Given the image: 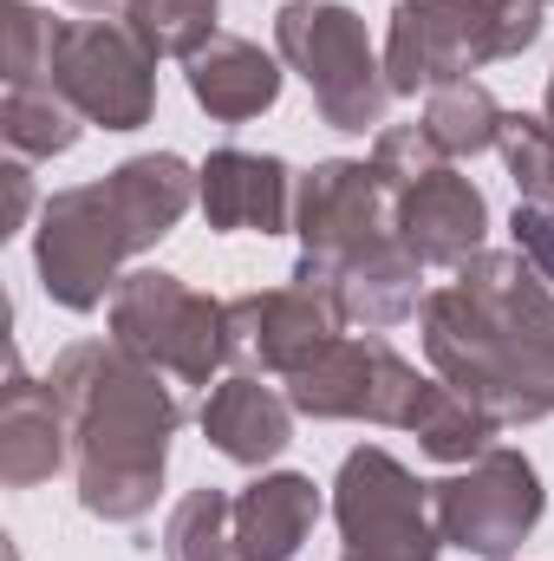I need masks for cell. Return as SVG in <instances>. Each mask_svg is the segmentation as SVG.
<instances>
[{
    "label": "cell",
    "mask_w": 554,
    "mask_h": 561,
    "mask_svg": "<svg viewBox=\"0 0 554 561\" xmlns=\"http://www.w3.org/2000/svg\"><path fill=\"white\" fill-rule=\"evenodd\" d=\"M424 359L496 424L554 419V287L516 249L470 255L450 287L424 294Z\"/></svg>",
    "instance_id": "1"
},
{
    "label": "cell",
    "mask_w": 554,
    "mask_h": 561,
    "mask_svg": "<svg viewBox=\"0 0 554 561\" xmlns=\"http://www.w3.org/2000/svg\"><path fill=\"white\" fill-rule=\"evenodd\" d=\"M53 399L72 431V477L85 516L138 523L157 510L170 437L183 424L176 392L157 366L125 353L118 340H79L53 359Z\"/></svg>",
    "instance_id": "2"
},
{
    "label": "cell",
    "mask_w": 554,
    "mask_h": 561,
    "mask_svg": "<svg viewBox=\"0 0 554 561\" xmlns=\"http://www.w3.org/2000/svg\"><path fill=\"white\" fill-rule=\"evenodd\" d=\"M196 196H203V176L176 150H143L99 183L53 190L39 209V242H33L46 294L66 313L105 307V294H118L125 280L118 268L143 249H157L189 216Z\"/></svg>",
    "instance_id": "3"
},
{
    "label": "cell",
    "mask_w": 554,
    "mask_h": 561,
    "mask_svg": "<svg viewBox=\"0 0 554 561\" xmlns=\"http://www.w3.org/2000/svg\"><path fill=\"white\" fill-rule=\"evenodd\" d=\"M542 39V0H399L385 33V79L399 99L457 85Z\"/></svg>",
    "instance_id": "4"
},
{
    "label": "cell",
    "mask_w": 554,
    "mask_h": 561,
    "mask_svg": "<svg viewBox=\"0 0 554 561\" xmlns=\"http://www.w3.org/2000/svg\"><path fill=\"white\" fill-rule=\"evenodd\" d=\"M275 53L307 79L313 112L333 131H385V105L399 99L385 59H372L366 20L339 0H287L275 13Z\"/></svg>",
    "instance_id": "5"
},
{
    "label": "cell",
    "mask_w": 554,
    "mask_h": 561,
    "mask_svg": "<svg viewBox=\"0 0 554 561\" xmlns=\"http://www.w3.org/2000/svg\"><path fill=\"white\" fill-rule=\"evenodd\" d=\"M112 340L163 379L209 386L216 366L229 359V300H209L203 287L163 268H138L112 294Z\"/></svg>",
    "instance_id": "6"
},
{
    "label": "cell",
    "mask_w": 554,
    "mask_h": 561,
    "mask_svg": "<svg viewBox=\"0 0 554 561\" xmlns=\"http://www.w3.org/2000/svg\"><path fill=\"white\" fill-rule=\"evenodd\" d=\"M333 523L346 536L339 561H437V549H443L430 483H417L379 444L346 450V463L333 477Z\"/></svg>",
    "instance_id": "7"
},
{
    "label": "cell",
    "mask_w": 554,
    "mask_h": 561,
    "mask_svg": "<svg viewBox=\"0 0 554 561\" xmlns=\"http://www.w3.org/2000/svg\"><path fill=\"white\" fill-rule=\"evenodd\" d=\"M424 373L385 340V333H339L333 346H320L293 379H287V405L300 419H366L405 431L424 399Z\"/></svg>",
    "instance_id": "8"
},
{
    "label": "cell",
    "mask_w": 554,
    "mask_h": 561,
    "mask_svg": "<svg viewBox=\"0 0 554 561\" xmlns=\"http://www.w3.org/2000/svg\"><path fill=\"white\" fill-rule=\"evenodd\" d=\"M46 85L105 131H138L157 112V59L125 20H59Z\"/></svg>",
    "instance_id": "9"
},
{
    "label": "cell",
    "mask_w": 554,
    "mask_h": 561,
    "mask_svg": "<svg viewBox=\"0 0 554 561\" xmlns=\"http://www.w3.org/2000/svg\"><path fill=\"white\" fill-rule=\"evenodd\" d=\"M399 196L385 190V176L372 170V157H326L293 183V236H300V280H339L353 255H366L372 242L399 236L392 229Z\"/></svg>",
    "instance_id": "10"
},
{
    "label": "cell",
    "mask_w": 554,
    "mask_h": 561,
    "mask_svg": "<svg viewBox=\"0 0 554 561\" xmlns=\"http://www.w3.org/2000/svg\"><path fill=\"white\" fill-rule=\"evenodd\" d=\"M430 510H437V529H443L450 549L503 561L535 536V523L549 510V490H542V477H535V463L522 450L489 444L457 477L430 483Z\"/></svg>",
    "instance_id": "11"
},
{
    "label": "cell",
    "mask_w": 554,
    "mask_h": 561,
    "mask_svg": "<svg viewBox=\"0 0 554 561\" xmlns=\"http://www.w3.org/2000/svg\"><path fill=\"white\" fill-rule=\"evenodd\" d=\"M346 327L333 280H287L268 294H235L229 300V359L242 373H275L293 379L320 346H333Z\"/></svg>",
    "instance_id": "12"
},
{
    "label": "cell",
    "mask_w": 554,
    "mask_h": 561,
    "mask_svg": "<svg viewBox=\"0 0 554 561\" xmlns=\"http://www.w3.org/2000/svg\"><path fill=\"white\" fill-rule=\"evenodd\" d=\"M399 242L412 249L424 268H463L470 255H483V236H489V203L470 176H457L450 163L430 170L424 183H412L399 196V216H392Z\"/></svg>",
    "instance_id": "13"
},
{
    "label": "cell",
    "mask_w": 554,
    "mask_h": 561,
    "mask_svg": "<svg viewBox=\"0 0 554 561\" xmlns=\"http://www.w3.org/2000/svg\"><path fill=\"white\" fill-rule=\"evenodd\" d=\"M196 176H203L196 203H203L209 229H222V236H242V229L280 236L293 222V170L280 157H268V150L222 144V150H209V163Z\"/></svg>",
    "instance_id": "14"
},
{
    "label": "cell",
    "mask_w": 554,
    "mask_h": 561,
    "mask_svg": "<svg viewBox=\"0 0 554 561\" xmlns=\"http://www.w3.org/2000/svg\"><path fill=\"white\" fill-rule=\"evenodd\" d=\"M203 437H209L229 463L262 470V463H275L280 450L293 444V405H287V392L262 386L255 373L216 379L209 399H203Z\"/></svg>",
    "instance_id": "15"
},
{
    "label": "cell",
    "mask_w": 554,
    "mask_h": 561,
    "mask_svg": "<svg viewBox=\"0 0 554 561\" xmlns=\"http://www.w3.org/2000/svg\"><path fill=\"white\" fill-rule=\"evenodd\" d=\"M189 72V99L216 118V125H249V118H262V112H275L280 99V66L275 53H262L255 39H242V33H216L196 59H183Z\"/></svg>",
    "instance_id": "16"
},
{
    "label": "cell",
    "mask_w": 554,
    "mask_h": 561,
    "mask_svg": "<svg viewBox=\"0 0 554 561\" xmlns=\"http://www.w3.org/2000/svg\"><path fill=\"white\" fill-rule=\"evenodd\" d=\"M66 457H72V431H66V412H59L53 386H33L26 366L13 359L7 392H0V477L13 490H33Z\"/></svg>",
    "instance_id": "17"
},
{
    "label": "cell",
    "mask_w": 554,
    "mask_h": 561,
    "mask_svg": "<svg viewBox=\"0 0 554 561\" xmlns=\"http://www.w3.org/2000/svg\"><path fill=\"white\" fill-rule=\"evenodd\" d=\"M313 523H320V490H313V477L275 470V477H255V483L235 496L229 536H235V556L242 561H293L300 542L313 536Z\"/></svg>",
    "instance_id": "18"
},
{
    "label": "cell",
    "mask_w": 554,
    "mask_h": 561,
    "mask_svg": "<svg viewBox=\"0 0 554 561\" xmlns=\"http://www.w3.org/2000/svg\"><path fill=\"white\" fill-rule=\"evenodd\" d=\"M417 280H424V262H417L399 236H385V242H372L366 255H353V262L339 268L333 294H339V313H346L353 327L385 333V327L412 320L417 307H424V300H417Z\"/></svg>",
    "instance_id": "19"
},
{
    "label": "cell",
    "mask_w": 554,
    "mask_h": 561,
    "mask_svg": "<svg viewBox=\"0 0 554 561\" xmlns=\"http://www.w3.org/2000/svg\"><path fill=\"white\" fill-rule=\"evenodd\" d=\"M503 105H496V92L483 85V79H457V85H437V92H424V131L430 144L457 163V157H483V150H496L503 138Z\"/></svg>",
    "instance_id": "20"
},
{
    "label": "cell",
    "mask_w": 554,
    "mask_h": 561,
    "mask_svg": "<svg viewBox=\"0 0 554 561\" xmlns=\"http://www.w3.org/2000/svg\"><path fill=\"white\" fill-rule=\"evenodd\" d=\"M405 431L417 437V450H424V457H437V463H470V457H483V450L496 444V431H503V424L489 419L476 399H463L457 386L430 379Z\"/></svg>",
    "instance_id": "21"
},
{
    "label": "cell",
    "mask_w": 554,
    "mask_h": 561,
    "mask_svg": "<svg viewBox=\"0 0 554 561\" xmlns=\"http://www.w3.org/2000/svg\"><path fill=\"white\" fill-rule=\"evenodd\" d=\"M85 131V118L53 92V85H7L0 99V138L20 163H39V157H66Z\"/></svg>",
    "instance_id": "22"
},
{
    "label": "cell",
    "mask_w": 554,
    "mask_h": 561,
    "mask_svg": "<svg viewBox=\"0 0 554 561\" xmlns=\"http://www.w3.org/2000/svg\"><path fill=\"white\" fill-rule=\"evenodd\" d=\"M216 0H125V26L150 59H196L222 26Z\"/></svg>",
    "instance_id": "23"
},
{
    "label": "cell",
    "mask_w": 554,
    "mask_h": 561,
    "mask_svg": "<svg viewBox=\"0 0 554 561\" xmlns=\"http://www.w3.org/2000/svg\"><path fill=\"white\" fill-rule=\"evenodd\" d=\"M229 516H235V496H222V490H189V496L170 510V523H163V556L170 561L229 556V549H235Z\"/></svg>",
    "instance_id": "24"
},
{
    "label": "cell",
    "mask_w": 554,
    "mask_h": 561,
    "mask_svg": "<svg viewBox=\"0 0 554 561\" xmlns=\"http://www.w3.org/2000/svg\"><path fill=\"white\" fill-rule=\"evenodd\" d=\"M53 33H59L53 13H39L33 0H7L0 7V79L7 85H46V72H53Z\"/></svg>",
    "instance_id": "25"
},
{
    "label": "cell",
    "mask_w": 554,
    "mask_h": 561,
    "mask_svg": "<svg viewBox=\"0 0 554 561\" xmlns=\"http://www.w3.org/2000/svg\"><path fill=\"white\" fill-rule=\"evenodd\" d=\"M503 163H509V176H516V190L529 196V203H542L554 209V125L549 118H529V112H509L503 118Z\"/></svg>",
    "instance_id": "26"
},
{
    "label": "cell",
    "mask_w": 554,
    "mask_h": 561,
    "mask_svg": "<svg viewBox=\"0 0 554 561\" xmlns=\"http://www.w3.org/2000/svg\"><path fill=\"white\" fill-rule=\"evenodd\" d=\"M443 163H450V157L430 144V131H424L417 118H412V125H385L379 144H372V170L385 176V190H392V196H405L412 183H424V176H430V170H443Z\"/></svg>",
    "instance_id": "27"
},
{
    "label": "cell",
    "mask_w": 554,
    "mask_h": 561,
    "mask_svg": "<svg viewBox=\"0 0 554 561\" xmlns=\"http://www.w3.org/2000/svg\"><path fill=\"white\" fill-rule=\"evenodd\" d=\"M509 236H516V255L554 287V209H542V203H516Z\"/></svg>",
    "instance_id": "28"
},
{
    "label": "cell",
    "mask_w": 554,
    "mask_h": 561,
    "mask_svg": "<svg viewBox=\"0 0 554 561\" xmlns=\"http://www.w3.org/2000/svg\"><path fill=\"white\" fill-rule=\"evenodd\" d=\"M26 209H33V176H26V163H7V236L26 222Z\"/></svg>",
    "instance_id": "29"
},
{
    "label": "cell",
    "mask_w": 554,
    "mask_h": 561,
    "mask_svg": "<svg viewBox=\"0 0 554 561\" xmlns=\"http://www.w3.org/2000/svg\"><path fill=\"white\" fill-rule=\"evenodd\" d=\"M542 118L554 125V72H549V92H542Z\"/></svg>",
    "instance_id": "30"
},
{
    "label": "cell",
    "mask_w": 554,
    "mask_h": 561,
    "mask_svg": "<svg viewBox=\"0 0 554 561\" xmlns=\"http://www.w3.org/2000/svg\"><path fill=\"white\" fill-rule=\"evenodd\" d=\"M216 561H242V556H235V549H229V556H216Z\"/></svg>",
    "instance_id": "31"
},
{
    "label": "cell",
    "mask_w": 554,
    "mask_h": 561,
    "mask_svg": "<svg viewBox=\"0 0 554 561\" xmlns=\"http://www.w3.org/2000/svg\"><path fill=\"white\" fill-rule=\"evenodd\" d=\"M542 7H549V0H542Z\"/></svg>",
    "instance_id": "32"
},
{
    "label": "cell",
    "mask_w": 554,
    "mask_h": 561,
    "mask_svg": "<svg viewBox=\"0 0 554 561\" xmlns=\"http://www.w3.org/2000/svg\"><path fill=\"white\" fill-rule=\"evenodd\" d=\"M503 561H509V556H503Z\"/></svg>",
    "instance_id": "33"
}]
</instances>
